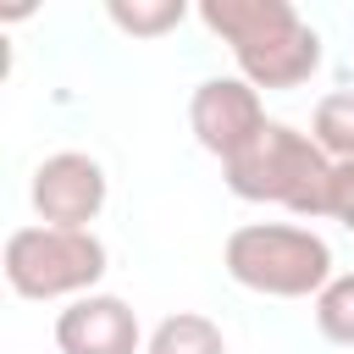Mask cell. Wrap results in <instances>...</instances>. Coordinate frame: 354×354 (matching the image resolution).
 Segmentation results:
<instances>
[{
  "mask_svg": "<svg viewBox=\"0 0 354 354\" xmlns=\"http://www.w3.org/2000/svg\"><path fill=\"white\" fill-rule=\"evenodd\" d=\"M199 22L232 50L238 77L260 94L299 88L321 72V33L299 17L293 0H205Z\"/></svg>",
  "mask_w": 354,
  "mask_h": 354,
  "instance_id": "cell-1",
  "label": "cell"
},
{
  "mask_svg": "<svg viewBox=\"0 0 354 354\" xmlns=\"http://www.w3.org/2000/svg\"><path fill=\"white\" fill-rule=\"evenodd\" d=\"M221 177H227V188L238 194V199H249V205H282L288 216H299V221H321L326 216V194H332V160H326V149L310 138V133H299L293 122H266V133L243 149V155H232L227 166H221Z\"/></svg>",
  "mask_w": 354,
  "mask_h": 354,
  "instance_id": "cell-2",
  "label": "cell"
},
{
  "mask_svg": "<svg viewBox=\"0 0 354 354\" xmlns=\"http://www.w3.org/2000/svg\"><path fill=\"white\" fill-rule=\"evenodd\" d=\"M221 266L238 288L266 299H315L332 271V243L299 221H243L221 243Z\"/></svg>",
  "mask_w": 354,
  "mask_h": 354,
  "instance_id": "cell-3",
  "label": "cell"
},
{
  "mask_svg": "<svg viewBox=\"0 0 354 354\" xmlns=\"http://www.w3.org/2000/svg\"><path fill=\"white\" fill-rule=\"evenodd\" d=\"M6 282L17 299L55 304V299H83L100 293V277L111 271V249L100 232H72V227H17L6 238Z\"/></svg>",
  "mask_w": 354,
  "mask_h": 354,
  "instance_id": "cell-4",
  "label": "cell"
},
{
  "mask_svg": "<svg viewBox=\"0 0 354 354\" xmlns=\"http://www.w3.org/2000/svg\"><path fill=\"white\" fill-rule=\"evenodd\" d=\"M28 199H33V216L44 227H72V232H94L105 199H111V177L94 155L83 149H55L33 166V183H28Z\"/></svg>",
  "mask_w": 354,
  "mask_h": 354,
  "instance_id": "cell-5",
  "label": "cell"
},
{
  "mask_svg": "<svg viewBox=\"0 0 354 354\" xmlns=\"http://www.w3.org/2000/svg\"><path fill=\"white\" fill-rule=\"evenodd\" d=\"M266 94L254 83H243L238 72L232 77H205L188 100V127L199 138V149H210L221 166L232 155H243L260 133H266Z\"/></svg>",
  "mask_w": 354,
  "mask_h": 354,
  "instance_id": "cell-6",
  "label": "cell"
},
{
  "mask_svg": "<svg viewBox=\"0 0 354 354\" xmlns=\"http://www.w3.org/2000/svg\"><path fill=\"white\" fill-rule=\"evenodd\" d=\"M144 326L127 299L83 293L55 315V354H144Z\"/></svg>",
  "mask_w": 354,
  "mask_h": 354,
  "instance_id": "cell-7",
  "label": "cell"
},
{
  "mask_svg": "<svg viewBox=\"0 0 354 354\" xmlns=\"http://www.w3.org/2000/svg\"><path fill=\"white\" fill-rule=\"evenodd\" d=\"M144 354H227V332L199 310H177L149 332Z\"/></svg>",
  "mask_w": 354,
  "mask_h": 354,
  "instance_id": "cell-8",
  "label": "cell"
},
{
  "mask_svg": "<svg viewBox=\"0 0 354 354\" xmlns=\"http://www.w3.org/2000/svg\"><path fill=\"white\" fill-rule=\"evenodd\" d=\"M310 138L326 149V160H354V88H332L315 100Z\"/></svg>",
  "mask_w": 354,
  "mask_h": 354,
  "instance_id": "cell-9",
  "label": "cell"
},
{
  "mask_svg": "<svg viewBox=\"0 0 354 354\" xmlns=\"http://www.w3.org/2000/svg\"><path fill=\"white\" fill-rule=\"evenodd\" d=\"M310 315H315V332L337 348H354V271H337L315 299H310Z\"/></svg>",
  "mask_w": 354,
  "mask_h": 354,
  "instance_id": "cell-10",
  "label": "cell"
},
{
  "mask_svg": "<svg viewBox=\"0 0 354 354\" xmlns=\"http://www.w3.org/2000/svg\"><path fill=\"white\" fill-rule=\"evenodd\" d=\"M105 17H111L122 33H133V39H160V33L183 28L188 6H183V0H111Z\"/></svg>",
  "mask_w": 354,
  "mask_h": 354,
  "instance_id": "cell-11",
  "label": "cell"
},
{
  "mask_svg": "<svg viewBox=\"0 0 354 354\" xmlns=\"http://www.w3.org/2000/svg\"><path fill=\"white\" fill-rule=\"evenodd\" d=\"M326 216L337 227L354 232V160H332V194H326Z\"/></svg>",
  "mask_w": 354,
  "mask_h": 354,
  "instance_id": "cell-12",
  "label": "cell"
}]
</instances>
